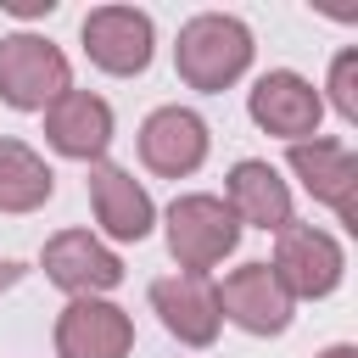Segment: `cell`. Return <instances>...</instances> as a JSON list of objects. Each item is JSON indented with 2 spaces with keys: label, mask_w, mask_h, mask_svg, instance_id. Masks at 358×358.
Instances as JSON below:
<instances>
[{
  "label": "cell",
  "mask_w": 358,
  "mask_h": 358,
  "mask_svg": "<svg viewBox=\"0 0 358 358\" xmlns=\"http://www.w3.org/2000/svg\"><path fill=\"white\" fill-rule=\"evenodd\" d=\"M173 62H179V78L190 90H224L246 73L252 62V34L241 17H190L179 28V45H173Z\"/></svg>",
  "instance_id": "obj_1"
},
{
  "label": "cell",
  "mask_w": 358,
  "mask_h": 358,
  "mask_svg": "<svg viewBox=\"0 0 358 358\" xmlns=\"http://www.w3.org/2000/svg\"><path fill=\"white\" fill-rule=\"evenodd\" d=\"M73 90V73H67V56L39 39V34H11L0 39V95L22 112H45L50 101H62Z\"/></svg>",
  "instance_id": "obj_2"
},
{
  "label": "cell",
  "mask_w": 358,
  "mask_h": 358,
  "mask_svg": "<svg viewBox=\"0 0 358 358\" xmlns=\"http://www.w3.org/2000/svg\"><path fill=\"white\" fill-rule=\"evenodd\" d=\"M235 241H241V224H235L229 201H218V196H179L168 207V252L179 257V268L201 274L218 257H229Z\"/></svg>",
  "instance_id": "obj_3"
},
{
  "label": "cell",
  "mask_w": 358,
  "mask_h": 358,
  "mask_svg": "<svg viewBox=\"0 0 358 358\" xmlns=\"http://www.w3.org/2000/svg\"><path fill=\"white\" fill-rule=\"evenodd\" d=\"M218 313H229L241 330H252V336H280L285 324H291V291L280 285V274L268 268V263H246V268H235L218 291Z\"/></svg>",
  "instance_id": "obj_4"
},
{
  "label": "cell",
  "mask_w": 358,
  "mask_h": 358,
  "mask_svg": "<svg viewBox=\"0 0 358 358\" xmlns=\"http://www.w3.org/2000/svg\"><path fill=\"white\" fill-rule=\"evenodd\" d=\"M274 274L291 296H330L341 280V246L313 224H285L280 252H274Z\"/></svg>",
  "instance_id": "obj_5"
},
{
  "label": "cell",
  "mask_w": 358,
  "mask_h": 358,
  "mask_svg": "<svg viewBox=\"0 0 358 358\" xmlns=\"http://www.w3.org/2000/svg\"><path fill=\"white\" fill-rule=\"evenodd\" d=\"M84 50L95 67L129 78L151 62V17L134 6H101L84 17Z\"/></svg>",
  "instance_id": "obj_6"
},
{
  "label": "cell",
  "mask_w": 358,
  "mask_h": 358,
  "mask_svg": "<svg viewBox=\"0 0 358 358\" xmlns=\"http://www.w3.org/2000/svg\"><path fill=\"white\" fill-rule=\"evenodd\" d=\"M134 347V324L123 308L101 296H73V308L56 319V352L62 358H123Z\"/></svg>",
  "instance_id": "obj_7"
},
{
  "label": "cell",
  "mask_w": 358,
  "mask_h": 358,
  "mask_svg": "<svg viewBox=\"0 0 358 358\" xmlns=\"http://www.w3.org/2000/svg\"><path fill=\"white\" fill-rule=\"evenodd\" d=\"M319 112H324V101H319V90H313L302 73H263V78L252 84V117H257L268 134L291 140V145L319 129Z\"/></svg>",
  "instance_id": "obj_8"
},
{
  "label": "cell",
  "mask_w": 358,
  "mask_h": 358,
  "mask_svg": "<svg viewBox=\"0 0 358 358\" xmlns=\"http://www.w3.org/2000/svg\"><path fill=\"white\" fill-rule=\"evenodd\" d=\"M140 157H145L151 173L185 179V173H196L201 157H207V123H201L196 112H185V106H162V112H151L145 129H140Z\"/></svg>",
  "instance_id": "obj_9"
},
{
  "label": "cell",
  "mask_w": 358,
  "mask_h": 358,
  "mask_svg": "<svg viewBox=\"0 0 358 358\" xmlns=\"http://www.w3.org/2000/svg\"><path fill=\"white\" fill-rule=\"evenodd\" d=\"M291 168H296V179L308 185V196L330 201L336 218L358 229V207H352V190H358V157H352L341 140H296V145H291Z\"/></svg>",
  "instance_id": "obj_10"
},
{
  "label": "cell",
  "mask_w": 358,
  "mask_h": 358,
  "mask_svg": "<svg viewBox=\"0 0 358 358\" xmlns=\"http://www.w3.org/2000/svg\"><path fill=\"white\" fill-rule=\"evenodd\" d=\"M45 140L62 157L90 162V157H101L112 145V106L101 95H90V90H67L62 101L45 106Z\"/></svg>",
  "instance_id": "obj_11"
},
{
  "label": "cell",
  "mask_w": 358,
  "mask_h": 358,
  "mask_svg": "<svg viewBox=\"0 0 358 358\" xmlns=\"http://www.w3.org/2000/svg\"><path fill=\"white\" fill-rule=\"evenodd\" d=\"M45 274L73 291V296H95V291H112L123 280V263L90 235V229H62L50 246H45Z\"/></svg>",
  "instance_id": "obj_12"
},
{
  "label": "cell",
  "mask_w": 358,
  "mask_h": 358,
  "mask_svg": "<svg viewBox=\"0 0 358 358\" xmlns=\"http://www.w3.org/2000/svg\"><path fill=\"white\" fill-rule=\"evenodd\" d=\"M151 308L162 313L168 336H179L190 347H207L218 336V319H224L218 296H213V285L201 274H168V280H157L151 285Z\"/></svg>",
  "instance_id": "obj_13"
},
{
  "label": "cell",
  "mask_w": 358,
  "mask_h": 358,
  "mask_svg": "<svg viewBox=\"0 0 358 358\" xmlns=\"http://www.w3.org/2000/svg\"><path fill=\"white\" fill-rule=\"evenodd\" d=\"M90 201H95V218L112 241H140L151 229V196L112 162L90 168Z\"/></svg>",
  "instance_id": "obj_14"
},
{
  "label": "cell",
  "mask_w": 358,
  "mask_h": 358,
  "mask_svg": "<svg viewBox=\"0 0 358 358\" xmlns=\"http://www.w3.org/2000/svg\"><path fill=\"white\" fill-rule=\"evenodd\" d=\"M229 213L235 224H257V229H285L291 224V190L280 185V173L268 162H235L229 168Z\"/></svg>",
  "instance_id": "obj_15"
},
{
  "label": "cell",
  "mask_w": 358,
  "mask_h": 358,
  "mask_svg": "<svg viewBox=\"0 0 358 358\" xmlns=\"http://www.w3.org/2000/svg\"><path fill=\"white\" fill-rule=\"evenodd\" d=\"M50 190H56V173L22 140H0V213H34L50 201Z\"/></svg>",
  "instance_id": "obj_16"
},
{
  "label": "cell",
  "mask_w": 358,
  "mask_h": 358,
  "mask_svg": "<svg viewBox=\"0 0 358 358\" xmlns=\"http://www.w3.org/2000/svg\"><path fill=\"white\" fill-rule=\"evenodd\" d=\"M330 101L347 123H358V50H341L330 67Z\"/></svg>",
  "instance_id": "obj_17"
},
{
  "label": "cell",
  "mask_w": 358,
  "mask_h": 358,
  "mask_svg": "<svg viewBox=\"0 0 358 358\" xmlns=\"http://www.w3.org/2000/svg\"><path fill=\"white\" fill-rule=\"evenodd\" d=\"M22 280V263H11V257H0V291H11Z\"/></svg>",
  "instance_id": "obj_18"
},
{
  "label": "cell",
  "mask_w": 358,
  "mask_h": 358,
  "mask_svg": "<svg viewBox=\"0 0 358 358\" xmlns=\"http://www.w3.org/2000/svg\"><path fill=\"white\" fill-rule=\"evenodd\" d=\"M319 358H358V347H330V352H319Z\"/></svg>",
  "instance_id": "obj_19"
}]
</instances>
